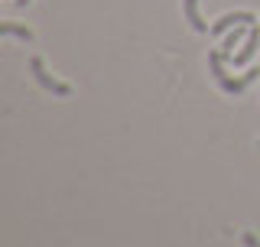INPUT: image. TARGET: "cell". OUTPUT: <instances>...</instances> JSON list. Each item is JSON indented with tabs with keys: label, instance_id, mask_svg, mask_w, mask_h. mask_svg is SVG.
<instances>
[{
	"label": "cell",
	"instance_id": "ba28073f",
	"mask_svg": "<svg viewBox=\"0 0 260 247\" xmlns=\"http://www.w3.org/2000/svg\"><path fill=\"white\" fill-rule=\"evenodd\" d=\"M244 247H260V241H257V234H244Z\"/></svg>",
	"mask_w": 260,
	"mask_h": 247
},
{
	"label": "cell",
	"instance_id": "7a4b0ae2",
	"mask_svg": "<svg viewBox=\"0 0 260 247\" xmlns=\"http://www.w3.org/2000/svg\"><path fill=\"white\" fill-rule=\"evenodd\" d=\"M257 78H260V69H247L241 78H228V75H224L221 81H218V88H221L224 95H244V91H247V88L254 85Z\"/></svg>",
	"mask_w": 260,
	"mask_h": 247
},
{
	"label": "cell",
	"instance_id": "5b68a950",
	"mask_svg": "<svg viewBox=\"0 0 260 247\" xmlns=\"http://www.w3.org/2000/svg\"><path fill=\"white\" fill-rule=\"evenodd\" d=\"M250 26H254V23H241V26H234V29H228V33H224V43H221V55H224L228 62H231V55H234V46H238L241 39H247Z\"/></svg>",
	"mask_w": 260,
	"mask_h": 247
},
{
	"label": "cell",
	"instance_id": "8992f818",
	"mask_svg": "<svg viewBox=\"0 0 260 247\" xmlns=\"http://www.w3.org/2000/svg\"><path fill=\"white\" fill-rule=\"evenodd\" d=\"M182 13H185V20H189V26L195 33H208V23L199 13V0H182Z\"/></svg>",
	"mask_w": 260,
	"mask_h": 247
},
{
	"label": "cell",
	"instance_id": "52a82bcc",
	"mask_svg": "<svg viewBox=\"0 0 260 247\" xmlns=\"http://www.w3.org/2000/svg\"><path fill=\"white\" fill-rule=\"evenodd\" d=\"M0 36H16V39H23V43H32V29L20 26V23H13V20L0 23Z\"/></svg>",
	"mask_w": 260,
	"mask_h": 247
},
{
	"label": "cell",
	"instance_id": "6da1fadb",
	"mask_svg": "<svg viewBox=\"0 0 260 247\" xmlns=\"http://www.w3.org/2000/svg\"><path fill=\"white\" fill-rule=\"evenodd\" d=\"M29 72H32V78L39 81V88H46V91H52L55 98H69V95H72V88L65 85V81L52 78V75L46 72V65H43V59H39V55H32V59H29Z\"/></svg>",
	"mask_w": 260,
	"mask_h": 247
},
{
	"label": "cell",
	"instance_id": "277c9868",
	"mask_svg": "<svg viewBox=\"0 0 260 247\" xmlns=\"http://www.w3.org/2000/svg\"><path fill=\"white\" fill-rule=\"evenodd\" d=\"M241 23H257V16L250 13V10H234V13H224L221 20H218L215 26H211V33H215V36H224L228 29L241 26Z\"/></svg>",
	"mask_w": 260,
	"mask_h": 247
},
{
	"label": "cell",
	"instance_id": "3957f363",
	"mask_svg": "<svg viewBox=\"0 0 260 247\" xmlns=\"http://www.w3.org/2000/svg\"><path fill=\"white\" fill-rule=\"evenodd\" d=\"M260 49V23H254L250 26V33H247V39H244V46L238 49V52L231 55V62L234 65H247L250 59H254V52Z\"/></svg>",
	"mask_w": 260,
	"mask_h": 247
}]
</instances>
